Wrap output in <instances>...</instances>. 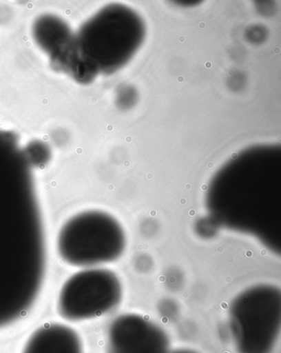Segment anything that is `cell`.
I'll use <instances>...</instances> for the list:
<instances>
[{
    "label": "cell",
    "instance_id": "obj_1",
    "mask_svg": "<svg viewBox=\"0 0 281 353\" xmlns=\"http://www.w3.org/2000/svg\"><path fill=\"white\" fill-rule=\"evenodd\" d=\"M47 268L32 167L18 138L0 131V330L34 305Z\"/></svg>",
    "mask_w": 281,
    "mask_h": 353
},
{
    "label": "cell",
    "instance_id": "obj_2",
    "mask_svg": "<svg viewBox=\"0 0 281 353\" xmlns=\"http://www.w3.org/2000/svg\"><path fill=\"white\" fill-rule=\"evenodd\" d=\"M144 34V24L135 12L120 6L105 8L74 35L66 74L87 83L99 73L114 72L135 54Z\"/></svg>",
    "mask_w": 281,
    "mask_h": 353
},
{
    "label": "cell",
    "instance_id": "obj_3",
    "mask_svg": "<svg viewBox=\"0 0 281 353\" xmlns=\"http://www.w3.org/2000/svg\"><path fill=\"white\" fill-rule=\"evenodd\" d=\"M125 248V235L118 221L95 210L71 217L57 238L59 255L74 267L90 268L115 262Z\"/></svg>",
    "mask_w": 281,
    "mask_h": 353
},
{
    "label": "cell",
    "instance_id": "obj_4",
    "mask_svg": "<svg viewBox=\"0 0 281 353\" xmlns=\"http://www.w3.org/2000/svg\"><path fill=\"white\" fill-rule=\"evenodd\" d=\"M230 334L238 353H272L281 329V292L274 285L247 288L229 313Z\"/></svg>",
    "mask_w": 281,
    "mask_h": 353
},
{
    "label": "cell",
    "instance_id": "obj_5",
    "mask_svg": "<svg viewBox=\"0 0 281 353\" xmlns=\"http://www.w3.org/2000/svg\"><path fill=\"white\" fill-rule=\"evenodd\" d=\"M123 285L108 269L90 268L74 273L59 294L57 311L62 319L81 322L111 312L123 299Z\"/></svg>",
    "mask_w": 281,
    "mask_h": 353
},
{
    "label": "cell",
    "instance_id": "obj_6",
    "mask_svg": "<svg viewBox=\"0 0 281 353\" xmlns=\"http://www.w3.org/2000/svg\"><path fill=\"white\" fill-rule=\"evenodd\" d=\"M107 353H167V332L148 318L137 314L120 315L109 326Z\"/></svg>",
    "mask_w": 281,
    "mask_h": 353
},
{
    "label": "cell",
    "instance_id": "obj_7",
    "mask_svg": "<svg viewBox=\"0 0 281 353\" xmlns=\"http://www.w3.org/2000/svg\"><path fill=\"white\" fill-rule=\"evenodd\" d=\"M21 353H85L81 336L63 323H47L37 329Z\"/></svg>",
    "mask_w": 281,
    "mask_h": 353
},
{
    "label": "cell",
    "instance_id": "obj_8",
    "mask_svg": "<svg viewBox=\"0 0 281 353\" xmlns=\"http://www.w3.org/2000/svg\"><path fill=\"white\" fill-rule=\"evenodd\" d=\"M33 35L37 43L49 54L50 64L56 70L73 43L74 34L68 25L56 16H41L33 26Z\"/></svg>",
    "mask_w": 281,
    "mask_h": 353
},
{
    "label": "cell",
    "instance_id": "obj_9",
    "mask_svg": "<svg viewBox=\"0 0 281 353\" xmlns=\"http://www.w3.org/2000/svg\"><path fill=\"white\" fill-rule=\"evenodd\" d=\"M23 150L31 167H41L49 161L50 151L48 146L43 142L33 141Z\"/></svg>",
    "mask_w": 281,
    "mask_h": 353
},
{
    "label": "cell",
    "instance_id": "obj_10",
    "mask_svg": "<svg viewBox=\"0 0 281 353\" xmlns=\"http://www.w3.org/2000/svg\"><path fill=\"white\" fill-rule=\"evenodd\" d=\"M167 353H198L194 350H187V348H179V350H176L173 351H169Z\"/></svg>",
    "mask_w": 281,
    "mask_h": 353
}]
</instances>
